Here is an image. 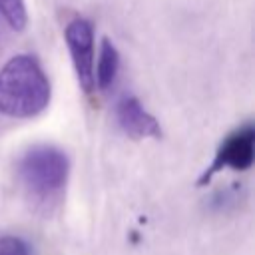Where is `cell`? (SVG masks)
Instances as JSON below:
<instances>
[{"label": "cell", "mask_w": 255, "mask_h": 255, "mask_svg": "<svg viewBox=\"0 0 255 255\" xmlns=\"http://www.w3.org/2000/svg\"><path fill=\"white\" fill-rule=\"evenodd\" d=\"M52 88L40 62L30 54L10 58L0 70V114L34 118L50 104Z\"/></svg>", "instance_id": "obj_1"}, {"label": "cell", "mask_w": 255, "mask_h": 255, "mask_svg": "<svg viewBox=\"0 0 255 255\" xmlns=\"http://www.w3.org/2000/svg\"><path fill=\"white\" fill-rule=\"evenodd\" d=\"M68 155L56 145H34L18 161V175L26 189L36 197L56 195L68 179Z\"/></svg>", "instance_id": "obj_2"}, {"label": "cell", "mask_w": 255, "mask_h": 255, "mask_svg": "<svg viewBox=\"0 0 255 255\" xmlns=\"http://www.w3.org/2000/svg\"><path fill=\"white\" fill-rule=\"evenodd\" d=\"M253 157H255V128H253V124H245L221 141L211 165L199 177V185H205L207 181H211V177L215 173H219L223 169L243 171V169L251 167Z\"/></svg>", "instance_id": "obj_3"}, {"label": "cell", "mask_w": 255, "mask_h": 255, "mask_svg": "<svg viewBox=\"0 0 255 255\" xmlns=\"http://www.w3.org/2000/svg\"><path fill=\"white\" fill-rule=\"evenodd\" d=\"M70 58L78 76V82L86 94L96 88L94 82V28L86 18H72L64 30Z\"/></svg>", "instance_id": "obj_4"}, {"label": "cell", "mask_w": 255, "mask_h": 255, "mask_svg": "<svg viewBox=\"0 0 255 255\" xmlns=\"http://www.w3.org/2000/svg\"><path fill=\"white\" fill-rule=\"evenodd\" d=\"M116 122L124 129V133L133 137V139H145V137H157L159 135L157 120L131 94H126L118 100Z\"/></svg>", "instance_id": "obj_5"}, {"label": "cell", "mask_w": 255, "mask_h": 255, "mask_svg": "<svg viewBox=\"0 0 255 255\" xmlns=\"http://www.w3.org/2000/svg\"><path fill=\"white\" fill-rule=\"evenodd\" d=\"M120 72V54L110 38H104L100 44L98 64L94 66V82L100 90H108Z\"/></svg>", "instance_id": "obj_6"}, {"label": "cell", "mask_w": 255, "mask_h": 255, "mask_svg": "<svg viewBox=\"0 0 255 255\" xmlns=\"http://www.w3.org/2000/svg\"><path fill=\"white\" fill-rule=\"evenodd\" d=\"M0 16L16 32H22L28 24V10L24 0H0Z\"/></svg>", "instance_id": "obj_7"}, {"label": "cell", "mask_w": 255, "mask_h": 255, "mask_svg": "<svg viewBox=\"0 0 255 255\" xmlns=\"http://www.w3.org/2000/svg\"><path fill=\"white\" fill-rule=\"evenodd\" d=\"M0 255H30V247L24 239L6 235L0 237Z\"/></svg>", "instance_id": "obj_8"}]
</instances>
